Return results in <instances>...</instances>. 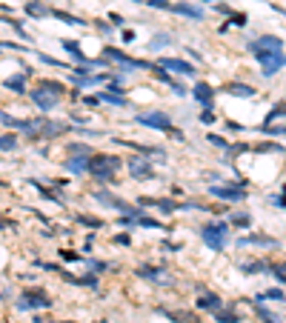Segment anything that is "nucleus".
Segmentation results:
<instances>
[{"mask_svg": "<svg viewBox=\"0 0 286 323\" xmlns=\"http://www.w3.org/2000/svg\"><path fill=\"white\" fill-rule=\"evenodd\" d=\"M269 266L266 260H252V263H241V272L243 275H257V272H269Z\"/></svg>", "mask_w": 286, "mask_h": 323, "instance_id": "c756f323", "label": "nucleus"}, {"mask_svg": "<svg viewBox=\"0 0 286 323\" xmlns=\"http://www.w3.org/2000/svg\"><path fill=\"white\" fill-rule=\"evenodd\" d=\"M92 26H94V29L100 32V35H106V37H112V35H114V26H112V23H109V20H94Z\"/></svg>", "mask_w": 286, "mask_h": 323, "instance_id": "ea45409f", "label": "nucleus"}, {"mask_svg": "<svg viewBox=\"0 0 286 323\" xmlns=\"http://www.w3.org/2000/svg\"><path fill=\"white\" fill-rule=\"evenodd\" d=\"M266 135H286V126H264Z\"/></svg>", "mask_w": 286, "mask_h": 323, "instance_id": "49530a36", "label": "nucleus"}, {"mask_svg": "<svg viewBox=\"0 0 286 323\" xmlns=\"http://www.w3.org/2000/svg\"><path fill=\"white\" fill-rule=\"evenodd\" d=\"M23 12H26L29 17H35V20H43V17L52 15V9L46 6V3H40V0H29V3H23Z\"/></svg>", "mask_w": 286, "mask_h": 323, "instance_id": "393cba45", "label": "nucleus"}, {"mask_svg": "<svg viewBox=\"0 0 286 323\" xmlns=\"http://www.w3.org/2000/svg\"><path fill=\"white\" fill-rule=\"evenodd\" d=\"M229 226H237V229H249V223H252V217L246 215V212H232L229 215Z\"/></svg>", "mask_w": 286, "mask_h": 323, "instance_id": "7c9ffc66", "label": "nucleus"}, {"mask_svg": "<svg viewBox=\"0 0 286 323\" xmlns=\"http://www.w3.org/2000/svg\"><path fill=\"white\" fill-rule=\"evenodd\" d=\"M200 123H203V126H212L214 120H218V117H214V112L212 109H203V112H200V117H198Z\"/></svg>", "mask_w": 286, "mask_h": 323, "instance_id": "79ce46f5", "label": "nucleus"}, {"mask_svg": "<svg viewBox=\"0 0 286 323\" xmlns=\"http://www.w3.org/2000/svg\"><path fill=\"white\" fill-rule=\"evenodd\" d=\"M206 3H212V0H206Z\"/></svg>", "mask_w": 286, "mask_h": 323, "instance_id": "6e6d98bb", "label": "nucleus"}, {"mask_svg": "<svg viewBox=\"0 0 286 323\" xmlns=\"http://www.w3.org/2000/svg\"><path fill=\"white\" fill-rule=\"evenodd\" d=\"M20 149V135L17 132H0V152L3 155H14Z\"/></svg>", "mask_w": 286, "mask_h": 323, "instance_id": "b1692460", "label": "nucleus"}, {"mask_svg": "<svg viewBox=\"0 0 286 323\" xmlns=\"http://www.w3.org/2000/svg\"><path fill=\"white\" fill-rule=\"evenodd\" d=\"M123 169V158L112 152H94L89 158V175L98 183H114L117 186V172Z\"/></svg>", "mask_w": 286, "mask_h": 323, "instance_id": "f257e3e1", "label": "nucleus"}, {"mask_svg": "<svg viewBox=\"0 0 286 323\" xmlns=\"http://www.w3.org/2000/svg\"><path fill=\"white\" fill-rule=\"evenodd\" d=\"M29 101H32V106L40 112V115H52L60 103H63V97H55V94H49V92H43V89H37V86H32L29 89V94H26Z\"/></svg>", "mask_w": 286, "mask_h": 323, "instance_id": "9d476101", "label": "nucleus"}, {"mask_svg": "<svg viewBox=\"0 0 286 323\" xmlns=\"http://www.w3.org/2000/svg\"><path fill=\"white\" fill-rule=\"evenodd\" d=\"M52 303H55L52 294L43 286H35V283H32V286H26L17 294V303H14V306H17V312H35V309H52Z\"/></svg>", "mask_w": 286, "mask_h": 323, "instance_id": "f03ea898", "label": "nucleus"}, {"mask_svg": "<svg viewBox=\"0 0 286 323\" xmlns=\"http://www.w3.org/2000/svg\"><path fill=\"white\" fill-rule=\"evenodd\" d=\"M135 123H137V126H143V129L163 132V135H166V132L175 126V117H172L169 112H163V109H152V112H137Z\"/></svg>", "mask_w": 286, "mask_h": 323, "instance_id": "20e7f679", "label": "nucleus"}, {"mask_svg": "<svg viewBox=\"0 0 286 323\" xmlns=\"http://www.w3.org/2000/svg\"><path fill=\"white\" fill-rule=\"evenodd\" d=\"M60 46H63V52L69 55L72 60H75V66H86L89 60H92L83 49H80V43H78V40H60Z\"/></svg>", "mask_w": 286, "mask_h": 323, "instance_id": "6ab92c4d", "label": "nucleus"}, {"mask_svg": "<svg viewBox=\"0 0 286 323\" xmlns=\"http://www.w3.org/2000/svg\"><path fill=\"white\" fill-rule=\"evenodd\" d=\"M237 243H241V246H266V249H278V240H275V237H269V235H255V232H252V235H246V237H241Z\"/></svg>", "mask_w": 286, "mask_h": 323, "instance_id": "4be33fe9", "label": "nucleus"}, {"mask_svg": "<svg viewBox=\"0 0 286 323\" xmlns=\"http://www.w3.org/2000/svg\"><path fill=\"white\" fill-rule=\"evenodd\" d=\"M172 92H175V97H186V94H189V92H186V89H183V86H180V83H178V80L172 83Z\"/></svg>", "mask_w": 286, "mask_h": 323, "instance_id": "de8ad7c7", "label": "nucleus"}, {"mask_svg": "<svg viewBox=\"0 0 286 323\" xmlns=\"http://www.w3.org/2000/svg\"><path fill=\"white\" fill-rule=\"evenodd\" d=\"M98 94H94V97H83V106H89V109H94V106H98Z\"/></svg>", "mask_w": 286, "mask_h": 323, "instance_id": "8fccbe9b", "label": "nucleus"}, {"mask_svg": "<svg viewBox=\"0 0 286 323\" xmlns=\"http://www.w3.org/2000/svg\"><path fill=\"white\" fill-rule=\"evenodd\" d=\"M206 192L218 201H229V203H241L249 194L243 189V183H214V186H206Z\"/></svg>", "mask_w": 286, "mask_h": 323, "instance_id": "6e6552de", "label": "nucleus"}, {"mask_svg": "<svg viewBox=\"0 0 286 323\" xmlns=\"http://www.w3.org/2000/svg\"><path fill=\"white\" fill-rule=\"evenodd\" d=\"M121 40H123V43H132V40H135V32H132V29H123L121 32Z\"/></svg>", "mask_w": 286, "mask_h": 323, "instance_id": "09e8293b", "label": "nucleus"}, {"mask_svg": "<svg viewBox=\"0 0 286 323\" xmlns=\"http://www.w3.org/2000/svg\"><path fill=\"white\" fill-rule=\"evenodd\" d=\"M137 206H152V209H157L160 215H175V212H180V203L175 201V197H137Z\"/></svg>", "mask_w": 286, "mask_h": 323, "instance_id": "f8f14e48", "label": "nucleus"}, {"mask_svg": "<svg viewBox=\"0 0 286 323\" xmlns=\"http://www.w3.org/2000/svg\"><path fill=\"white\" fill-rule=\"evenodd\" d=\"M63 169L69 175H75V178H83V175H89V160L86 158H69V155H66Z\"/></svg>", "mask_w": 286, "mask_h": 323, "instance_id": "aec40b11", "label": "nucleus"}, {"mask_svg": "<svg viewBox=\"0 0 286 323\" xmlns=\"http://www.w3.org/2000/svg\"><path fill=\"white\" fill-rule=\"evenodd\" d=\"M206 140H209L212 146H218V149H226V152H229V140H223L221 135H206Z\"/></svg>", "mask_w": 286, "mask_h": 323, "instance_id": "a19ab883", "label": "nucleus"}, {"mask_svg": "<svg viewBox=\"0 0 286 323\" xmlns=\"http://www.w3.org/2000/svg\"><path fill=\"white\" fill-rule=\"evenodd\" d=\"M146 6H152V9H163V12H169V9H172V3H169V0H146Z\"/></svg>", "mask_w": 286, "mask_h": 323, "instance_id": "37998d69", "label": "nucleus"}, {"mask_svg": "<svg viewBox=\"0 0 286 323\" xmlns=\"http://www.w3.org/2000/svg\"><path fill=\"white\" fill-rule=\"evenodd\" d=\"M163 317H169L172 323H200L198 315H192V312H172V309H157Z\"/></svg>", "mask_w": 286, "mask_h": 323, "instance_id": "cd10ccee", "label": "nucleus"}, {"mask_svg": "<svg viewBox=\"0 0 286 323\" xmlns=\"http://www.w3.org/2000/svg\"><path fill=\"white\" fill-rule=\"evenodd\" d=\"M192 97L200 103L203 109H212V101H214V89L209 86L206 80H198L195 83V89H192Z\"/></svg>", "mask_w": 286, "mask_h": 323, "instance_id": "a211bd4d", "label": "nucleus"}, {"mask_svg": "<svg viewBox=\"0 0 286 323\" xmlns=\"http://www.w3.org/2000/svg\"><path fill=\"white\" fill-rule=\"evenodd\" d=\"M123 169L129 172L132 180H152L155 178V163L143 155H132L129 160H123Z\"/></svg>", "mask_w": 286, "mask_h": 323, "instance_id": "423d86ee", "label": "nucleus"}, {"mask_svg": "<svg viewBox=\"0 0 286 323\" xmlns=\"http://www.w3.org/2000/svg\"><path fill=\"white\" fill-rule=\"evenodd\" d=\"M75 220H78L80 226H86V229H103V220H100V217H92V215H75Z\"/></svg>", "mask_w": 286, "mask_h": 323, "instance_id": "c9c22d12", "label": "nucleus"}, {"mask_svg": "<svg viewBox=\"0 0 286 323\" xmlns=\"http://www.w3.org/2000/svg\"><path fill=\"white\" fill-rule=\"evenodd\" d=\"M52 15H55V17H57V20H63V23H69V26H86V20H80V17L69 15V12H63V9H52Z\"/></svg>", "mask_w": 286, "mask_h": 323, "instance_id": "473e14b6", "label": "nucleus"}, {"mask_svg": "<svg viewBox=\"0 0 286 323\" xmlns=\"http://www.w3.org/2000/svg\"><path fill=\"white\" fill-rule=\"evenodd\" d=\"M137 229H160V232H163V223L157 220V217H149V215H143L140 220H137Z\"/></svg>", "mask_w": 286, "mask_h": 323, "instance_id": "e433bc0d", "label": "nucleus"}, {"mask_svg": "<svg viewBox=\"0 0 286 323\" xmlns=\"http://www.w3.org/2000/svg\"><path fill=\"white\" fill-rule=\"evenodd\" d=\"M83 263L89 266V272H94V275H106V272H112V269H114L112 263H106V260H94V258H92V260L86 258Z\"/></svg>", "mask_w": 286, "mask_h": 323, "instance_id": "2f4dec72", "label": "nucleus"}, {"mask_svg": "<svg viewBox=\"0 0 286 323\" xmlns=\"http://www.w3.org/2000/svg\"><path fill=\"white\" fill-rule=\"evenodd\" d=\"M283 197H286V186H283Z\"/></svg>", "mask_w": 286, "mask_h": 323, "instance_id": "5fc2aeb1", "label": "nucleus"}, {"mask_svg": "<svg viewBox=\"0 0 286 323\" xmlns=\"http://www.w3.org/2000/svg\"><path fill=\"white\" fill-rule=\"evenodd\" d=\"M195 309H198V312H206V315H214V312L223 309V301H221V294L203 289V292L198 294V301H195Z\"/></svg>", "mask_w": 286, "mask_h": 323, "instance_id": "2eb2a0df", "label": "nucleus"}, {"mask_svg": "<svg viewBox=\"0 0 286 323\" xmlns=\"http://www.w3.org/2000/svg\"><path fill=\"white\" fill-rule=\"evenodd\" d=\"M157 66L166 69L172 78H195V74H198V66L183 60V58H166L163 55V58H157Z\"/></svg>", "mask_w": 286, "mask_h": 323, "instance_id": "1a4fd4ad", "label": "nucleus"}, {"mask_svg": "<svg viewBox=\"0 0 286 323\" xmlns=\"http://www.w3.org/2000/svg\"><path fill=\"white\" fill-rule=\"evenodd\" d=\"M55 323H75V320H55Z\"/></svg>", "mask_w": 286, "mask_h": 323, "instance_id": "864d4df0", "label": "nucleus"}, {"mask_svg": "<svg viewBox=\"0 0 286 323\" xmlns=\"http://www.w3.org/2000/svg\"><path fill=\"white\" fill-rule=\"evenodd\" d=\"M112 143H121L126 146V149H132L135 155H143V158H149L155 166H166V160H169V155H166V149H160V146H149V143H135V140H123V137H114Z\"/></svg>", "mask_w": 286, "mask_h": 323, "instance_id": "39448f33", "label": "nucleus"}, {"mask_svg": "<svg viewBox=\"0 0 286 323\" xmlns=\"http://www.w3.org/2000/svg\"><path fill=\"white\" fill-rule=\"evenodd\" d=\"M226 94H232V97H255L257 89L249 86V83H241V80H232V83H226Z\"/></svg>", "mask_w": 286, "mask_h": 323, "instance_id": "a878e982", "label": "nucleus"}, {"mask_svg": "<svg viewBox=\"0 0 286 323\" xmlns=\"http://www.w3.org/2000/svg\"><path fill=\"white\" fill-rule=\"evenodd\" d=\"M232 23L235 26H246V15H232Z\"/></svg>", "mask_w": 286, "mask_h": 323, "instance_id": "3c124183", "label": "nucleus"}, {"mask_svg": "<svg viewBox=\"0 0 286 323\" xmlns=\"http://www.w3.org/2000/svg\"><path fill=\"white\" fill-rule=\"evenodd\" d=\"M255 60L260 63V72H264L266 78L278 74L280 69L286 66V55L283 52H264V55H255Z\"/></svg>", "mask_w": 286, "mask_h": 323, "instance_id": "9b49d317", "label": "nucleus"}, {"mask_svg": "<svg viewBox=\"0 0 286 323\" xmlns=\"http://www.w3.org/2000/svg\"><path fill=\"white\" fill-rule=\"evenodd\" d=\"M35 86L43 89V92H49V94H55V97H63L66 94V83L63 80H55V78H40Z\"/></svg>", "mask_w": 286, "mask_h": 323, "instance_id": "5701e85b", "label": "nucleus"}, {"mask_svg": "<svg viewBox=\"0 0 286 323\" xmlns=\"http://www.w3.org/2000/svg\"><path fill=\"white\" fill-rule=\"evenodd\" d=\"M283 115H286V101H283V103H278V106H275V109L269 112V115H266V123H264V126H272V123L278 120V117H283Z\"/></svg>", "mask_w": 286, "mask_h": 323, "instance_id": "58836bf2", "label": "nucleus"}, {"mask_svg": "<svg viewBox=\"0 0 286 323\" xmlns=\"http://www.w3.org/2000/svg\"><path fill=\"white\" fill-rule=\"evenodd\" d=\"M112 240H114L117 246H132V235H126V232H121V235H114Z\"/></svg>", "mask_w": 286, "mask_h": 323, "instance_id": "c03bdc74", "label": "nucleus"}, {"mask_svg": "<svg viewBox=\"0 0 286 323\" xmlns=\"http://www.w3.org/2000/svg\"><path fill=\"white\" fill-rule=\"evenodd\" d=\"M57 258H60V263H83V255H78L75 249H60L57 252Z\"/></svg>", "mask_w": 286, "mask_h": 323, "instance_id": "f704fd0d", "label": "nucleus"}, {"mask_svg": "<svg viewBox=\"0 0 286 323\" xmlns=\"http://www.w3.org/2000/svg\"><path fill=\"white\" fill-rule=\"evenodd\" d=\"M166 135H169L172 140H175V143H183V140H186V135H183V132H180V129H175V126H172V129L166 132Z\"/></svg>", "mask_w": 286, "mask_h": 323, "instance_id": "a18cd8bd", "label": "nucleus"}, {"mask_svg": "<svg viewBox=\"0 0 286 323\" xmlns=\"http://www.w3.org/2000/svg\"><path fill=\"white\" fill-rule=\"evenodd\" d=\"M169 12H175V15H183V17H192V20H203V9L189 6V3H172Z\"/></svg>", "mask_w": 286, "mask_h": 323, "instance_id": "bb28decb", "label": "nucleus"}, {"mask_svg": "<svg viewBox=\"0 0 286 323\" xmlns=\"http://www.w3.org/2000/svg\"><path fill=\"white\" fill-rule=\"evenodd\" d=\"M29 74H32V69L29 66H23L17 74H9V78H3V89H9V92L14 94H29Z\"/></svg>", "mask_w": 286, "mask_h": 323, "instance_id": "4468645a", "label": "nucleus"}, {"mask_svg": "<svg viewBox=\"0 0 286 323\" xmlns=\"http://www.w3.org/2000/svg\"><path fill=\"white\" fill-rule=\"evenodd\" d=\"M98 101L100 103H112V106H117V109H126L129 106L126 92H123L121 86H112V83H109L106 89H100V92H98Z\"/></svg>", "mask_w": 286, "mask_h": 323, "instance_id": "dca6fc26", "label": "nucleus"}, {"mask_svg": "<svg viewBox=\"0 0 286 323\" xmlns=\"http://www.w3.org/2000/svg\"><path fill=\"white\" fill-rule=\"evenodd\" d=\"M135 278L152 280V283H157V286H175V278H172L169 269H163V266H155V263H140L135 269Z\"/></svg>", "mask_w": 286, "mask_h": 323, "instance_id": "0eeeda50", "label": "nucleus"}, {"mask_svg": "<svg viewBox=\"0 0 286 323\" xmlns=\"http://www.w3.org/2000/svg\"><path fill=\"white\" fill-rule=\"evenodd\" d=\"M214 320H218V323H241V315H237V312H232V309H226V306H223L221 312H214Z\"/></svg>", "mask_w": 286, "mask_h": 323, "instance_id": "72a5a7b5", "label": "nucleus"}, {"mask_svg": "<svg viewBox=\"0 0 286 323\" xmlns=\"http://www.w3.org/2000/svg\"><path fill=\"white\" fill-rule=\"evenodd\" d=\"M66 155H69V158H92L94 155V149H92V143H83V140H69V143H66Z\"/></svg>", "mask_w": 286, "mask_h": 323, "instance_id": "412c9836", "label": "nucleus"}, {"mask_svg": "<svg viewBox=\"0 0 286 323\" xmlns=\"http://www.w3.org/2000/svg\"><path fill=\"white\" fill-rule=\"evenodd\" d=\"M269 272L275 280H280V283H286V260H278V263L269 266Z\"/></svg>", "mask_w": 286, "mask_h": 323, "instance_id": "4c0bfd02", "label": "nucleus"}, {"mask_svg": "<svg viewBox=\"0 0 286 323\" xmlns=\"http://www.w3.org/2000/svg\"><path fill=\"white\" fill-rule=\"evenodd\" d=\"M63 280L72 283V286L78 289H98L100 286V275L89 272V275H72V272H63Z\"/></svg>", "mask_w": 286, "mask_h": 323, "instance_id": "f3484780", "label": "nucleus"}, {"mask_svg": "<svg viewBox=\"0 0 286 323\" xmlns=\"http://www.w3.org/2000/svg\"><path fill=\"white\" fill-rule=\"evenodd\" d=\"M200 240L209 246L212 252H223L229 240V223L226 220H209L203 229H200Z\"/></svg>", "mask_w": 286, "mask_h": 323, "instance_id": "7ed1b4c3", "label": "nucleus"}, {"mask_svg": "<svg viewBox=\"0 0 286 323\" xmlns=\"http://www.w3.org/2000/svg\"><path fill=\"white\" fill-rule=\"evenodd\" d=\"M169 43H172V35H169V32H160V35H155L149 40V52H155V55H157V52L166 49Z\"/></svg>", "mask_w": 286, "mask_h": 323, "instance_id": "c85d7f7f", "label": "nucleus"}, {"mask_svg": "<svg viewBox=\"0 0 286 323\" xmlns=\"http://www.w3.org/2000/svg\"><path fill=\"white\" fill-rule=\"evenodd\" d=\"M252 55H264V52H283V40L278 35H260L249 43Z\"/></svg>", "mask_w": 286, "mask_h": 323, "instance_id": "ddd939ff", "label": "nucleus"}, {"mask_svg": "<svg viewBox=\"0 0 286 323\" xmlns=\"http://www.w3.org/2000/svg\"><path fill=\"white\" fill-rule=\"evenodd\" d=\"M32 323H55L52 317H43V315H37V317H32Z\"/></svg>", "mask_w": 286, "mask_h": 323, "instance_id": "603ef678", "label": "nucleus"}]
</instances>
